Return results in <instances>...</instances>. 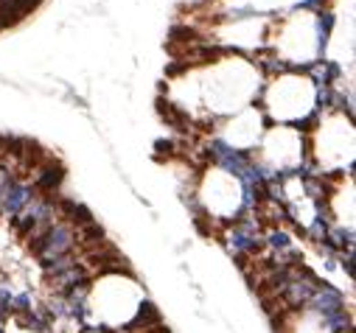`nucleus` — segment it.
<instances>
[{
  "label": "nucleus",
  "instance_id": "obj_1",
  "mask_svg": "<svg viewBox=\"0 0 356 333\" xmlns=\"http://www.w3.org/2000/svg\"><path fill=\"white\" fill-rule=\"evenodd\" d=\"M309 308H312V311H317V314L325 319V316H331V314L345 311V297H342L337 289L320 286V289L314 291V297L309 300Z\"/></svg>",
  "mask_w": 356,
  "mask_h": 333
},
{
  "label": "nucleus",
  "instance_id": "obj_2",
  "mask_svg": "<svg viewBox=\"0 0 356 333\" xmlns=\"http://www.w3.org/2000/svg\"><path fill=\"white\" fill-rule=\"evenodd\" d=\"M160 327H163L160 314H158V308L146 300V303H140L135 319L126 325V333H155V330H160Z\"/></svg>",
  "mask_w": 356,
  "mask_h": 333
},
{
  "label": "nucleus",
  "instance_id": "obj_3",
  "mask_svg": "<svg viewBox=\"0 0 356 333\" xmlns=\"http://www.w3.org/2000/svg\"><path fill=\"white\" fill-rule=\"evenodd\" d=\"M79 333H115V330H110V327H99V325H82Z\"/></svg>",
  "mask_w": 356,
  "mask_h": 333
},
{
  "label": "nucleus",
  "instance_id": "obj_4",
  "mask_svg": "<svg viewBox=\"0 0 356 333\" xmlns=\"http://www.w3.org/2000/svg\"><path fill=\"white\" fill-rule=\"evenodd\" d=\"M0 333H6V330H3V327H0Z\"/></svg>",
  "mask_w": 356,
  "mask_h": 333
}]
</instances>
